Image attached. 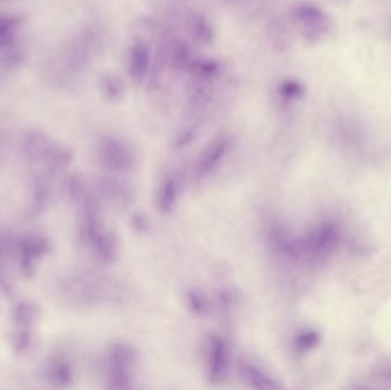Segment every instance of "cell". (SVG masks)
Here are the masks:
<instances>
[{"label": "cell", "instance_id": "6da1fadb", "mask_svg": "<svg viewBox=\"0 0 391 390\" xmlns=\"http://www.w3.org/2000/svg\"><path fill=\"white\" fill-rule=\"evenodd\" d=\"M108 361V388L113 390L132 389V371L138 361L136 348L124 342L115 344L110 349Z\"/></svg>", "mask_w": 391, "mask_h": 390}, {"label": "cell", "instance_id": "7a4b0ae2", "mask_svg": "<svg viewBox=\"0 0 391 390\" xmlns=\"http://www.w3.org/2000/svg\"><path fill=\"white\" fill-rule=\"evenodd\" d=\"M98 161L109 172L127 174L138 166L136 154L124 141L104 136L98 144Z\"/></svg>", "mask_w": 391, "mask_h": 390}, {"label": "cell", "instance_id": "3957f363", "mask_svg": "<svg viewBox=\"0 0 391 390\" xmlns=\"http://www.w3.org/2000/svg\"><path fill=\"white\" fill-rule=\"evenodd\" d=\"M292 19L301 35L310 41H320L331 29V20L328 15L314 4L297 5L292 12Z\"/></svg>", "mask_w": 391, "mask_h": 390}, {"label": "cell", "instance_id": "277c9868", "mask_svg": "<svg viewBox=\"0 0 391 390\" xmlns=\"http://www.w3.org/2000/svg\"><path fill=\"white\" fill-rule=\"evenodd\" d=\"M230 346L225 338L212 336L208 346V376L212 384H221L230 369Z\"/></svg>", "mask_w": 391, "mask_h": 390}, {"label": "cell", "instance_id": "5b68a950", "mask_svg": "<svg viewBox=\"0 0 391 390\" xmlns=\"http://www.w3.org/2000/svg\"><path fill=\"white\" fill-rule=\"evenodd\" d=\"M229 149H230V139L225 135L218 136L208 144L197 161V166H196L197 178L204 179L210 176L221 165Z\"/></svg>", "mask_w": 391, "mask_h": 390}, {"label": "cell", "instance_id": "8992f818", "mask_svg": "<svg viewBox=\"0 0 391 390\" xmlns=\"http://www.w3.org/2000/svg\"><path fill=\"white\" fill-rule=\"evenodd\" d=\"M98 190L103 199L118 210H125L134 201L132 186L121 179L104 176L98 181Z\"/></svg>", "mask_w": 391, "mask_h": 390}, {"label": "cell", "instance_id": "52a82bcc", "mask_svg": "<svg viewBox=\"0 0 391 390\" xmlns=\"http://www.w3.org/2000/svg\"><path fill=\"white\" fill-rule=\"evenodd\" d=\"M51 250V243L45 237H29L21 243V269L26 279L34 277L38 262Z\"/></svg>", "mask_w": 391, "mask_h": 390}, {"label": "cell", "instance_id": "ba28073f", "mask_svg": "<svg viewBox=\"0 0 391 390\" xmlns=\"http://www.w3.org/2000/svg\"><path fill=\"white\" fill-rule=\"evenodd\" d=\"M183 188V175L173 173L163 180L157 195V206L163 214H170L176 209Z\"/></svg>", "mask_w": 391, "mask_h": 390}, {"label": "cell", "instance_id": "9c48e42d", "mask_svg": "<svg viewBox=\"0 0 391 390\" xmlns=\"http://www.w3.org/2000/svg\"><path fill=\"white\" fill-rule=\"evenodd\" d=\"M238 371L243 381L253 389L273 390L279 388L278 382L267 371L252 361H240Z\"/></svg>", "mask_w": 391, "mask_h": 390}, {"label": "cell", "instance_id": "30bf717a", "mask_svg": "<svg viewBox=\"0 0 391 390\" xmlns=\"http://www.w3.org/2000/svg\"><path fill=\"white\" fill-rule=\"evenodd\" d=\"M54 142L46 134L39 131H32L24 140V151L26 158L32 161L46 163L55 146Z\"/></svg>", "mask_w": 391, "mask_h": 390}, {"label": "cell", "instance_id": "8fae6325", "mask_svg": "<svg viewBox=\"0 0 391 390\" xmlns=\"http://www.w3.org/2000/svg\"><path fill=\"white\" fill-rule=\"evenodd\" d=\"M149 69V47L144 43H136L130 53V75L136 85L144 83L147 79Z\"/></svg>", "mask_w": 391, "mask_h": 390}, {"label": "cell", "instance_id": "7c38bea8", "mask_svg": "<svg viewBox=\"0 0 391 390\" xmlns=\"http://www.w3.org/2000/svg\"><path fill=\"white\" fill-rule=\"evenodd\" d=\"M49 380L55 388H66L72 381V369L64 359H56L49 365Z\"/></svg>", "mask_w": 391, "mask_h": 390}, {"label": "cell", "instance_id": "4fadbf2b", "mask_svg": "<svg viewBox=\"0 0 391 390\" xmlns=\"http://www.w3.org/2000/svg\"><path fill=\"white\" fill-rule=\"evenodd\" d=\"M98 87L104 98L111 102L121 100L124 96V83L118 76L113 74H103L98 79Z\"/></svg>", "mask_w": 391, "mask_h": 390}, {"label": "cell", "instance_id": "5bb4252c", "mask_svg": "<svg viewBox=\"0 0 391 390\" xmlns=\"http://www.w3.org/2000/svg\"><path fill=\"white\" fill-rule=\"evenodd\" d=\"M41 316V308L32 302H22L18 304L13 314L15 323L18 326L30 327V329L39 321Z\"/></svg>", "mask_w": 391, "mask_h": 390}, {"label": "cell", "instance_id": "9a60e30c", "mask_svg": "<svg viewBox=\"0 0 391 390\" xmlns=\"http://www.w3.org/2000/svg\"><path fill=\"white\" fill-rule=\"evenodd\" d=\"M190 34L203 45H210L214 39L213 28L203 15H193L190 21Z\"/></svg>", "mask_w": 391, "mask_h": 390}, {"label": "cell", "instance_id": "2e32d148", "mask_svg": "<svg viewBox=\"0 0 391 390\" xmlns=\"http://www.w3.org/2000/svg\"><path fill=\"white\" fill-rule=\"evenodd\" d=\"M21 20L13 15H0V49H9L14 44L15 32Z\"/></svg>", "mask_w": 391, "mask_h": 390}, {"label": "cell", "instance_id": "e0dca14e", "mask_svg": "<svg viewBox=\"0 0 391 390\" xmlns=\"http://www.w3.org/2000/svg\"><path fill=\"white\" fill-rule=\"evenodd\" d=\"M187 302L190 311L196 317L202 319V317L208 315L210 302L202 291L196 290V289L188 291Z\"/></svg>", "mask_w": 391, "mask_h": 390}, {"label": "cell", "instance_id": "ac0fdd59", "mask_svg": "<svg viewBox=\"0 0 391 390\" xmlns=\"http://www.w3.org/2000/svg\"><path fill=\"white\" fill-rule=\"evenodd\" d=\"M13 348L15 353L19 355H26L31 351L35 346V336L30 327H21L18 332L15 333L12 340Z\"/></svg>", "mask_w": 391, "mask_h": 390}, {"label": "cell", "instance_id": "d6986e66", "mask_svg": "<svg viewBox=\"0 0 391 390\" xmlns=\"http://www.w3.org/2000/svg\"><path fill=\"white\" fill-rule=\"evenodd\" d=\"M191 53H190L188 44L183 41H178L174 44L172 49V64L176 69L186 70L189 69L191 64Z\"/></svg>", "mask_w": 391, "mask_h": 390}, {"label": "cell", "instance_id": "ffe728a7", "mask_svg": "<svg viewBox=\"0 0 391 390\" xmlns=\"http://www.w3.org/2000/svg\"><path fill=\"white\" fill-rule=\"evenodd\" d=\"M278 91L285 101L299 100L305 93V86L295 79H286L283 81Z\"/></svg>", "mask_w": 391, "mask_h": 390}, {"label": "cell", "instance_id": "44dd1931", "mask_svg": "<svg viewBox=\"0 0 391 390\" xmlns=\"http://www.w3.org/2000/svg\"><path fill=\"white\" fill-rule=\"evenodd\" d=\"M189 71L196 77L200 79H208L213 77L219 71V64L215 61H199V62H191L189 66Z\"/></svg>", "mask_w": 391, "mask_h": 390}, {"label": "cell", "instance_id": "7402d4cb", "mask_svg": "<svg viewBox=\"0 0 391 390\" xmlns=\"http://www.w3.org/2000/svg\"><path fill=\"white\" fill-rule=\"evenodd\" d=\"M0 286L3 287L6 292H12V285H11V279L7 275V270L4 264L3 256L0 252Z\"/></svg>", "mask_w": 391, "mask_h": 390}, {"label": "cell", "instance_id": "603a6c76", "mask_svg": "<svg viewBox=\"0 0 391 390\" xmlns=\"http://www.w3.org/2000/svg\"><path fill=\"white\" fill-rule=\"evenodd\" d=\"M132 224L133 227L136 228L138 233H147L148 230H149V224H148L147 219H146V216L140 214V213L134 214L132 219Z\"/></svg>", "mask_w": 391, "mask_h": 390}, {"label": "cell", "instance_id": "cb8c5ba5", "mask_svg": "<svg viewBox=\"0 0 391 390\" xmlns=\"http://www.w3.org/2000/svg\"><path fill=\"white\" fill-rule=\"evenodd\" d=\"M0 1H1V3H4V1H11V0H0Z\"/></svg>", "mask_w": 391, "mask_h": 390}]
</instances>
